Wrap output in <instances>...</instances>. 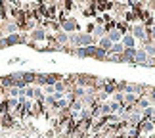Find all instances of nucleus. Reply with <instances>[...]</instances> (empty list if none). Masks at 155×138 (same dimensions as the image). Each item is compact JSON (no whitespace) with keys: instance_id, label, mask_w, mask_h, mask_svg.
<instances>
[{"instance_id":"obj_1","label":"nucleus","mask_w":155,"mask_h":138,"mask_svg":"<svg viewBox=\"0 0 155 138\" xmlns=\"http://www.w3.org/2000/svg\"><path fill=\"white\" fill-rule=\"evenodd\" d=\"M46 37H48V31H46L44 27L38 25L37 29H33V31L27 35V40H31V42H37V44H38V42H44Z\"/></svg>"},{"instance_id":"obj_2","label":"nucleus","mask_w":155,"mask_h":138,"mask_svg":"<svg viewBox=\"0 0 155 138\" xmlns=\"http://www.w3.org/2000/svg\"><path fill=\"white\" fill-rule=\"evenodd\" d=\"M147 31H150V29H147L144 23H136V25H130V35H132L136 40H142V42H144V39L147 37Z\"/></svg>"},{"instance_id":"obj_3","label":"nucleus","mask_w":155,"mask_h":138,"mask_svg":"<svg viewBox=\"0 0 155 138\" xmlns=\"http://www.w3.org/2000/svg\"><path fill=\"white\" fill-rule=\"evenodd\" d=\"M59 25H61V31L67 33V35H73V33H77L81 29V25L77 23L75 17H67V19H65L63 23H59Z\"/></svg>"},{"instance_id":"obj_4","label":"nucleus","mask_w":155,"mask_h":138,"mask_svg":"<svg viewBox=\"0 0 155 138\" xmlns=\"http://www.w3.org/2000/svg\"><path fill=\"white\" fill-rule=\"evenodd\" d=\"M134 62H136V65H144V63L147 62V54H146V50H144V48H136Z\"/></svg>"},{"instance_id":"obj_5","label":"nucleus","mask_w":155,"mask_h":138,"mask_svg":"<svg viewBox=\"0 0 155 138\" xmlns=\"http://www.w3.org/2000/svg\"><path fill=\"white\" fill-rule=\"evenodd\" d=\"M54 39H56V42L59 46H69V35L67 33H63V31H59L54 35Z\"/></svg>"},{"instance_id":"obj_6","label":"nucleus","mask_w":155,"mask_h":138,"mask_svg":"<svg viewBox=\"0 0 155 138\" xmlns=\"http://www.w3.org/2000/svg\"><path fill=\"white\" fill-rule=\"evenodd\" d=\"M98 48H100V50H104V52L107 54V52H111V48H113V42H111V40L107 39V37H102V39L98 40Z\"/></svg>"},{"instance_id":"obj_7","label":"nucleus","mask_w":155,"mask_h":138,"mask_svg":"<svg viewBox=\"0 0 155 138\" xmlns=\"http://www.w3.org/2000/svg\"><path fill=\"white\" fill-rule=\"evenodd\" d=\"M58 81H63V75H59V73H46V86H54Z\"/></svg>"},{"instance_id":"obj_8","label":"nucleus","mask_w":155,"mask_h":138,"mask_svg":"<svg viewBox=\"0 0 155 138\" xmlns=\"http://www.w3.org/2000/svg\"><path fill=\"white\" fill-rule=\"evenodd\" d=\"M138 129H140V133H142V134H146V133H153L155 125H153L151 121H146V119H142V123L138 125Z\"/></svg>"},{"instance_id":"obj_9","label":"nucleus","mask_w":155,"mask_h":138,"mask_svg":"<svg viewBox=\"0 0 155 138\" xmlns=\"http://www.w3.org/2000/svg\"><path fill=\"white\" fill-rule=\"evenodd\" d=\"M35 79H37V73H35V71H23V81H25L27 86H33Z\"/></svg>"},{"instance_id":"obj_10","label":"nucleus","mask_w":155,"mask_h":138,"mask_svg":"<svg viewBox=\"0 0 155 138\" xmlns=\"http://www.w3.org/2000/svg\"><path fill=\"white\" fill-rule=\"evenodd\" d=\"M121 42H123V46H124V48H136V39H134L130 33H127V35H124Z\"/></svg>"},{"instance_id":"obj_11","label":"nucleus","mask_w":155,"mask_h":138,"mask_svg":"<svg viewBox=\"0 0 155 138\" xmlns=\"http://www.w3.org/2000/svg\"><path fill=\"white\" fill-rule=\"evenodd\" d=\"M105 37H107V39H109V40H111V42H113V44H117V42H121V40H123V35H121V33H119V31H117V29H113V31H109V33H107V35H105Z\"/></svg>"},{"instance_id":"obj_12","label":"nucleus","mask_w":155,"mask_h":138,"mask_svg":"<svg viewBox=\"0 0 155 138\" xmlns=\"http://www.w3.org/2000/svg\"><path fill=\"white\" fill-rule=\"evenodd\" d=\"M111 52H113V54H123V52H124V46H123V42H117V44H113Z\"/></svg>"},{"instance_id":"obj_13","label":"nucleus","mask_w":155,"mask_h":138,"mask_svg":"<svg viewBox=\"0 0 155 138\" xmlns=\"http://www.w3.org/2000/svg\"><path fill=\"white\" fill-rule=\"evenodd\" d=\"M54 136H56V130H54V129L46 130V138H54Z\"/></svg>"},{"instance_id":"obj_14","label":"nucleus","mask_w":155,"mask_h":138,"mask_svg":"<svg viewBox=\"0 0 155 138\" xmlns=\"http://www.w3.org/2000/svg\"><path fill=\"white\" fill-rule=\"evenodd\" d=\"M153 67H155V58H153Z\"/></svg>"},{"instance_id":"obj_15","label":"nucleus","mask_w":155,"mask_h":138,"mask_svg":"<svg viewBox=\"0 0 155 138\" xmlns=\"http://www.w3.org/2000/svg\"><path fill=\"white\" fill-rule=\"evenodd\" d=\"M0 104H2V98H0Z\"/></svg>"},{"instance_id":"obj_16","label":"nucleus","mask_w":155,"mask_h":138,"mask_svg":"<svg viewBox=\"0 0 155 138\" xmlns=\"http://www.w3.org/2000/svg\"><path fill=\"white\" fill-rule=\"evenodd\" d=\"M153 48H155V42H153Z\"/></svg>"}]
</instances>
